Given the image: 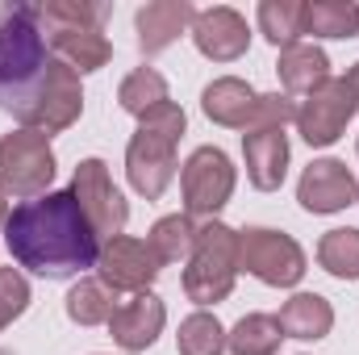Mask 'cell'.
Returning a JSON list of instances; mask_svg holds the SVG:
<instances>
[{
    "label": "cell",
    "instance_id": "cell-32",
    "mask_svg": "<svg viewBox=\"0 0 359 355\" xmlns=\"http://www.w3.org/2000/svg\"><path fill=\"white\" fill-rule=\"evenodd\" d=\"M351 80H355V88H359V63H355V72H351Z\"/></svg>",
    "mask_w": 359,
    "mask_h": 355
},
{
    "label": "cell",
    "instance_id": "cell-17",
    "mask_svg": "<svg viewBox=\"0 0 359 355\" xmlns=\"http://www.w3.org/2000/svg\"><path fill=\"white\" fill-rule=\"evenodd\" d=\"M243 155H247V180L259 192H276L288 176V138L284 130H251L243 134Z\"/></svg>",
    "mask_w": 359,
    "mask_h": 355
},
{
    "label": "cell",
    "instance_id": "cell-10",
    "mask_svg": "<svg viewBox=\"0 0 359 355\" xmlns=\"http://www.w3.org/2000/svg\"><path fill=\"white\" fill-rule=\"evenodd\" d=\"M184 188V209L188 217H213L230 196H234V163L222 147H196L180 172Z\"/></svg>",
    "mask_w": 359,
    "mask_h": 355
},
{
    "label": "cell",
    "instance_id": "cell-31",
    "mask_svg": "<svg viewBox=\"0 0 359 355\" xmlns=\"http://www.w3.org/2000/svg\"><path fill=\"white\" fill-rule=\"evenodd\" d=\"M4 222H8V205H4V196H0V230H4Z\"/></svg>",
    "mask_w": 359,
    "mask_h": 355
},
{
    "label": "cell",
    "instance_id": "cell-15",
    "mask_svg": "<svg viewBox=\"0 0 359 355\" xmlns=\"http://www.w3.org/2000/svg\"><path fill=\"white\" fill-rule=\"evenodd\" d=\"M168 322V309L155 293H134L130 301L117 305V314L109 318V330H113V343H121L126 351H147L159 330Z\"/></svg>",
    "mask_w": 359,
    "mask_h": 355
},
{
    "label": "cell",
    "instance_id": "cell-18",
    "mask_svg": "<svg viewBox=\"0 0 359 355\" xmlns=\"http://www.w3.org/2000/svg\"><path fill=\"white\" fill-rule=\"evenodd\" d=\"M255 100H259V92L247 80H238V76H222V80H213L201 92L205 117L217 121V126H230V130H247V121L255 113Z\"/></svg>",
    "mask_w": 359,
    "mask_h": 355
},
{
    "label": "cell",
    "instance_id": "cell-2",
    "mask_svg": "<svg viewBox=\"0 0 359 355\" xmlns=\"http://www.w3.org/2000/svg\"><path fill=\"white\" fill-rule=\"evenodd\" d=\"M46 63L38 4H0V109L17 113V105L38 88Z\"/></svg>",
    "mask_w": 359,
    "mask_h": 355
},
{
    "label": "cell",
    "instance_id": "cell-13",
    "mask_svg": "<svg viewBox=\"0 0 359 355\" xmlns=\"http://www.w3.org/2000/svg\"><path fill=\"white\" fill-rule=\"evenodd\" d=\"M192 42H196V51H201L205 59H213V63H234V59L247 55L251 29H247V17H243L238 8L217 4V8H201V13H196V21H192Z\"/></svg>",
    "mask_w": 359,
    "mask_h": 355
},
{
    "label": "cell",
    "instance_id": "cell-28",
    "mask_svg": "<svg viewBox=\"0 0 359 355\" xmlns=\"http://www.w3.org/2000/svg\"><path fill=\"white\" fill-rule=\"evenodd\" d=\"M180 355H222L226 351V330H222V322L213 318V314H188L184 322H180Z\"/></svg>",
    "mask_w": 359,
    "mask_h": 355
},
{
    "label": "cell",
    "instance_id": "cell-27",
    "mask_svg": "<svg viewBox=\"0 0 359 355\" xmlns=\"http://www.w3.org/2000/svg\"><path fill=\"white\" fill-rule=\"evenodd\" d=\"M301 13H305V4L301 0H264L259 4V29H264V38H268L271 46H292V42H301Z\"/></svg>",
    "mask_w": 359,
    "mask_h": 355
},
{
    "label": "cell",
    "instance_id": "cell-25",
    "mask_svg": "<svg viewBox=\"0 0 359 355\" xmlns=\"http://www.w3.org/2000/svg\"><path fill=\"white\" fill-rule=\"evenodd\" d=\"M117 100H121L126 113H134V117L142 121L147 113H155L159 105H168V80H163L155 67H138V72H130V76L121 80Z\"/></svg>",
    "mask_w": 359,
    "mask_h": 355
},
{
    "label": "cell",
    "instance_id": "cell-3",
    "mask_svg": "<svg viewBox=\"0 0 359 355\" xmlns=\"http://www.w3.org/2000/svg\"><path fill=\"white\" fill-rule=\"evenodd\" d=\"M184 130H188V117L172 100L138 121V130L126 147V176L138 196L159 201L168 192V184L176 176V142L184 138Z\"/></svg>",
    "mask_w": 359,
    "mask_h": 355
},
{
    "label": "cell",
    "instance_id": "cell-21",
    "mask_svg": "<svg viewBox=\"0 0 359 355\" xmlns=\"http://www.w3.org/2000/svg\"><path fill=\"white\" fill-rule=\"evenodd\" d=\"M301 34H313V38H355L359 4H347V0H313V4H305Z\"/></svg>",
    "mask_w": 359,
    "mask_h": 355
},
{
    "label": "cell",
    "instance_id": "cell-26",
    "mask_svg": "<svg viewBox=\"0 0 359 355\" xmlns=\"http://www.w3.org/2000/svg\"><path fill=\"white\" fill-rule=\"evenodd\" d=\"M318 264L339 280H359V230L343 226V230H326L318 243Z\"/></svg>",
    "mask_w": 359,
    "mask_h": 355
},
{
    "label": "cell",
    "instance_id": "cell-24",
    "mask_svg": "<svg viewBox=\"0 0 359 355\" xmlns=\"http://www.w3.org/2000/svg\"><path fill=\"white\" fill-rule=\"evenodd\" d=\"M280 322L271 314H247L238 318V326L226 335V351L230 355H276L280 351Z\"/></svg>",
    "mask_w": 359,
    "mask_h": 355
},
{
    "label": "cell",
    "instance_id": "cell-12",
    "mask_svg": "<svg viewBox=\"0 0 359 355\" xmlns=\"http://www.w3.org/2000/svg\"><path fill=\"white\" fill-rule=\"evenodd\" d=\"M100 280L113 288V293H151L155 276H159V260L151 251L147 239H130V234H117V239H104L100 243Z\"/></svg>",
    "mask_w": 359,
    "mask_h": 355
},
{
    "label": "cell",
    "instance_id": "cell-33",
    "mask_svg": "<svg viewBox=\"0 0 359 355\" xmlns=\"http://www.w3.org/2000/svg\"><path fill=\"white\" fill-rule=\"evenodd\" d=\"M0 355H13V351H4V347H0Z\"/></svg>",
    "mask_w": 359,
    "mask_h": 355
},
{
    "label": "cell",
    "instance_id": "cell-4",
    "mask_svg": "<svg viewBox=\"0 0 359 355\" xmlns=\"http://www.w3.org/2000/svg\"><path fill=\"white\" fill-rule=\"evenodd\" d=\"M109 17V4H84V0H46L38 4V25L50 51L72 72H100L113 55L109 38L100 34V21Z\"/></svg>",
    "mask_w": 359,
    "mask_h": 355
},
{
    "label": "cell",
    "instance_id": "cell-23",
    "mask_svg": "<svg viewBox=\"0 0 359 355\" xmlns=\"http://www.w3.org/2000/svg\"><path fill=\"white\" fill-rule=\"evenodd\" d=\"M196 230H201V226H196L188 213H168V217H159V222L151 226L147 243H151V251H155L159 264H180V260L192 255V247H196Z\"/></svg>",
    "mask_w": 359,
    "mask_h": 355
},
{
    "label": "cell",
    "instance_id": "cell-16",
    "mask_svg": "<svg viewBox=\"0 0 359 355\" xmlns=\"http://www.w3.org/2000/svg\"><path fill=\"white\" fill-rule=\"evenodd\" d=\"M196 21V8L192 0H151L138 8V51L142 55H159L176 42L184 29H192Z\"/></svg>",
    "mask_w": 359,
    "mask_h": 355
},
{
    "label": "cell",
    "instance_id": "cell-20",
    "mask_svg": "<svg viewBox=\"0 0 359 355\" xmlns=\"http://www.w3.org/2000/svg\"><path fill=\"white\" fill-rule=\"evenodd\" d=\"M280 330H284V339H305V343H318V339H326L330 335V326H334V309H330V301L326 297H318V293H297V297H288L284 301V309H280Z\"/></svg>",
    "mask_w": 359,
    "mask_h": 355
},
{
    "label": "cell",
    "instance_id": "cell-11",
    "mask_svg": "<svg viewBox=\"0 0 359 355\" xmlns=\"http://www.w3.org/2000/svg\"><path fill=\"white\" fill-rule=\"evenodd\" d=\"M72 196L80 201L88 226L96 230V239H117L130 222V205L117 192V184L109 176V168L100 159H84L72 176Z\"/></svg>",
    "mask_w": 359,
    "mask_h": 355
},
{
    "label": "cell",
    "instance_id": "cell-7",
    "mask_svg": "<svg viewBox=\"0 0 359 355\" xmlns=\"http://www.w3.org/2000/svg\"><path fill=\"white\" fill-rule=\"evenodd\" d=\"M50 180H55V151L46 134L13 130L0 138V196L34 201L50 192Z\"/></svg>",
    "mask_w": 359,
    "mask_h": 355
},
{
    "label": "cell",
    "instance_id": "cell-30",
    "mask_svg": "<svg viewBox=\"0 0 359 355\" xmlns=\"http://www.w3.org/2000/svg\"><path fill=\"white\" fill-rule=\"evenodd\" d=\"M284 121H297V100L288 92H268L255 100V113L247 121V134L251 130H284Z\"/></svg>",
    "mask_w": 359,
    "mask_h": 355
},
{
    "label": "cell",
    "instance_id": "cell-5",
    "mask_svg": "<svg viewBox=\"0 0 359 355\" xmlns=\"http://www.w3.org/2000/svg\"><path fill=\"white\" fill-rule=\"evenodd\" d=\"M238 280V230L222 222H205L196 230V247L184 267V293L196 305H217L230 297Z\"/></svg>",
    "mask_w": 359,
    "mask_h": 355
},
{
    "label": "cell",
    "instance_id": "cell-22",
    "mask_svg": "<svg viewBox=\"0 0 359 355\" xmlns=\"http://www.w3.org/2000/svg\"><path fill=\"white\" fill-rule=\"evenodd\" d=\"M117 293L100 280V276H88V280H80L72 293H67V318L76 322V326H100V322H109L113 314H117Z\"/></svg>",
    "mask_w": 359,
    "mask_h": 355
},
{
    "label": "cell",
    "instance_id": "cell-19",
    "mask_svg": "<svg viewBox=\"0 0 359 355\" xmlns=\"http://www.w3.org/2000/svg\"><path fill=\"white\" fill-rule=\"evenodd\" d=\"M276 72H280V84H284L288 96H309L330 80V59L313 42H292V46L280 51Z\"/></svg>",
    "mask_w": 359,
    "mask_h": 355
},
{
    "label": "cell",
    "instance_id": "cell-14",
    "mask_svg": "<svg viewBox=\"0 0 359 355\" xmlns=\"http://www.w3.org/2000/svg\"><path fill=\"white\" fill-rule=\"evenodd\" d=\"M297 201L309 213H339L359 201V184L339 159H313L297 184Z\"/></svg>",
    "mask_w": 359,
    "mask_h": 355
},
{
    "label": "cell",
    "instance_id": "cell-8",
    "mask_svg": "<svg viewBox=\"0 0 359 355\" xmlns=\"http://www.w3.org/2000/svg\"><path fill=\"white\" fill-rule=\"evenodd\" d=\"M238 267H247L255 280H264L271 288H292L305 276V251L297 247L292 234L247 226L238 230Z\"/></svg>",
    "mask_w": 359,
    "mask_h": 355
},
{
    "label": "cell",
    "instance_id": "cell-29",
    "mask_svg": "<svg viewBox=\"0 0 359 355\" xmlns=\"http://www.w3.org/2000/svg\"><path fill=\"white\" fill-rule=\"evenodd\" d=\"M29 309V280L17 267H0V330Z\"/></svg>",
    "mask_w": 359,
    "mask_h": 355
},
{
    "label": "cell",
    "instance_id": "cell-1",
    "mask_svg": "<svg viewBox=\"0 0 359 355\" xmlns=\"http://www.w3.org/2000/svg\"><path fill=\"white\" fill-rule=\"evenodd\" d=\"M4 243L17 264L46 280L80 276L100 260V239L88 226L80 201L72 196V188L21 201L4 222Z\"/></svg>",
    "mask_w": 359,
    "mask_h": 355
},
{
    "label": "cell",
    "instance_id": "cell-6",
    "mask_svg": "<svg viewBox=\"0 0 359 355\" xmlns=\"http://www.w3.org/2000/svg\"><path fill=\"white\" fill-rule=\"evenodd\" d=\"M84 113V92H80V72H72L63 59H50L38 88L29 92L21 105H17V121L21 130H38V134H59L67 126H76Z\"/></svg>",
    "mask_w": 359,
    "mask_h": 355
},
{
    "label": "cell",
    "instance_id": "cell-9",
    "mask_svg": "<svg viewBox=\"0 0 359 355\" xmlns=\"http://www.w3.org/2000/svg\"><path fill=\"white\" fill-rule=\"evenodd\" d=\"M359 109V88L351 76H330L318 92H309L297 105V130L309 147H330L343 138L347 121Z\"/></svg>",
    "mask_w": 359,
    "mask_h": 355
}]
</instances>
